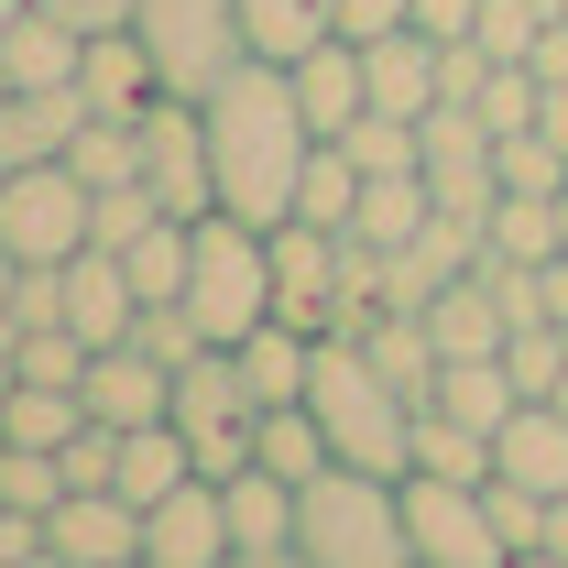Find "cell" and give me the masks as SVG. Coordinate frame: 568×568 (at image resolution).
<instances>
[{
    "instance_id": "48",
    "label": "cell",
    "mask_w": 568,
    "mask_h": 568,
    "mask_svg": "<svg viewBox=\"0 0 568 568\" xmlns=\"http://www.w3.org/2000/svg\"><path fill=\"white\" fill-rule=\"evenodd\" d=\"M219 568H306V558H295V547H230Z\"/></svg>"
},
{
    "instance_id": "18",
    "label": "cell",
    "mask_w": 568,
    "mask_h": 568,
    "mask_svg": "<svg viewBox=\"0 0 568 568\" xmlns=\"http://www.w3.org/2000/svg\"><path fill=\"white\" fill-rule=\"evenodd\" d=\"M77 394H88V416H99V426H153L164 405H175V372L121 339V351H88V383H77Z\"/></svg>"
},
{
    "instance_id": "17",
    "label": "cell",
    "mask_w": 568,
    "mask_h": 568,
    "mask_svg": "<svg viewBox=\"0 0 568 568\" xmlns=\"http://www.w3.org/2000/svg\"><path fill=\"white\" fill-rule=\"evenodd\" d=\"M437 55H448V44L416 33V22H405V33H372V44H361V88H372V110L426 121V110H437Z\"/></svg>"
},
{
    "instance_id": "5",
    "label": "cell",
    "mask_w": 568,
    "mask_h": 568,
    "mask_svg": "<svg viewBox=\"0 0 568 568\" xmlns=\"http://www.w3.org/2000/svg\"><path fill=\"white\" fill-rule=\"evenodd\" d=\"M164 416H175V437L197 448V470H209V481L252 470L263 405H252V383H241V361H230V351H209V339H197V351L175 361V405H164Z\"/></svg>"
},
{
    "instance_id": "41",
    "label": "cell",
    "mask_w": 568,
    "mask_h": 568,
    "mask_svg": "<svg viewBox=\"0 0 568 568\" xmlns=\"http://www.w3.org/2000/svg\"><path fill=\"white\" fill-rule=\"evenodd\" d=\"M536 99H547V77H536V67H493V88H481L470 110H481L493 142H503V132H536Z\"/></svg>"
},
{
    "instance_id": "1",
    "label": "cell",
    "mask_w": 568,
    "mask_h": 568,
    "mask_svg": "<svg viewBox=\"0 0 568 568\" xmlns=\"http://www.w3.org/2000/svg\"><path fill=\"white\" fill-rule=\"evenodd\" d=\"M197 110H209V175H219V209L252 219V230H284V219H295V175H306V153H317V132H306V110H295L284 67L241 55V67L219 77Z\"/></svg>"
},
{
    "instance_id": "13",
    "label": "cell",
    "mask_w": 568,
    "mask_h": 568,
    "mask_svg": "<svg viewBox=\"0 0 568 568\" xmlns=\"http://www.w3.org/2000/svg\"><path fill=\"white\" fill-rule=\"evenodd\" d=\"M55 306H67V328L88 339V351H121V339H132V317H142L121 252H99V241H88L77 263H55Z\"/></svg>"
},
{
    "instance_id": "34",
    "label": "cell",
    "mask_w": 568,
    "mask_h": 568,
    "mask_svg": "<svg viewBox=\"0 0 568 568\" xmlns=\"http://www.w3.org/2000/svg\"><path fill=\"white\" fill-rule=\"evenodd\" d=\"M405 470H448V481H493V437L459 416H437V405H416V459Z\"/></svg>"
},
{
    "instance_id": "38",
    "label": "cell",
    "mask_w": 568,
    "mask_h": 568,
    "mask_svg": "<svg viewBox=\"0 0 568 568\" xmlns=\"http://www.w3.org/2000/svg\"><path fill=\"white\" fill-rule=\"evenodd\" d=\"M0 503L55 514V503H67V459H55V448H11V437H0Z\"/></svg>"
},
{
    "instance_id": "19",
    "label": "cell",
    "mask_w": 568,
    "mask_h": 568,
    "mask_svg": "<svg viewBox=\"0 0 568 568\" xmlns=\"http://www.w3.org/2000/svg\"><path fill=\"white\" fill-rule=\"evenodd\" d=\"M426 339H437V361H493L503 339H514V317H503V295H493L481 263H470L459 284H437V295H426Z\"/></svg>"
},
{
    "instance_id": "27",
    "label": "cell",
    "mask_w": 568,
    "mask_h": 568,
    "mask_svg": "<svg viewBox=\"0 0 568 568\" xmlns=\"http://www.w3.org/2000/svg\"><path fill=\"white\" fill-rule=\"evenodd\" d=\"M426 219H437V197H426V175H361V209H351V241H372V252H405Z\"/></svg>"
},
{
    "instance_id": "54",
    "label": "cell",
    "mask_w": 568,
    "mask_h": 568,
    "mask_svg": "<svg viewBox=\"0 0 568 568\" xmlns=\"http://www.w3.org/2000/svg\"><path fill=\"white\" fill-rule=\"evenodd\" d=\"M0 99H11V77H0Z\"/></svg>"
},
{
    "instance_id": "14",
    "label": "cell",
    "mask_w": 568,
    "mask_h": 568,
    "mask_svg": "<svg viewBox=\"0 0 568 568\" xmlns=\"http://www.w3.org/2000/svg\"><path fill=\"white\" fill-rule=\"evenodd\" d=\"M493 481H514V493H536V503L568 493V416L547 394H525V405L493 426Z\"/></svg>"
},
{
    "instance_id": "4",
    "label": "cell",
    "mask_w": 568,
    "mask_h": 568,
    "mask_svg": "<svg viewBox=\"0 0 568 568\" xmlns=\"http://www.w3.org/2000/svg\"><path fill=\"white\" fill-rule=\"evenodd\" d=\"M175 306L197 317V339H209V351L252 339V328L274 317V230L209 209L197 230H186V295H175Z\"/></svg>"
},
{
    "instance_id": "36",
    "label": "cell",
    "mask_w": 568,
    "mask_h": 568,
    "mask_svg": "<svg viewBox=\"0 0 568 568\" xmlns=\"http://www.w3.org/2000/svg\"><path fill=\"white\" fill-rule=\"evenodd\" d=\"M493 164H503V186H514V197H568V153H558L547 132H503Z\"/></svg>"
},
{
    "instance_id": "39",
    "label": "cell",
    "mask_w": 568,
    "mask_h": 568,
    "mask_svg": "<svg viewBox=\"0 0 568 568\" xmlns=\"http://www.w3.org/2000/svg\"><path fill=\"white\" fill-rule=\"evenodd\" d=\"M339 142H351L361 175H416V121H394V110H361Z\"/></svg>"
},
{
    "instance_id": "22",
    "label": "cell",
    "mask_w": 568,
    "mask_h": 568,
    "mask_svg": "<svg viewBox=\"0 0 568 568\" xmlns=\"http://www.w3.org/2000/svg\"><path fill=\"white\" fill-rule=\"evenodd\" d=\"M77 88H88V110H99V121H132V110L164 88V77H153V55H142V33L121 22V33H88V55H77Z\"/></svg>"
},
{
    "instance_id": "12",
    "label": "cell",
    "mask_w": 568,
    "mask_h": 568,
    "mask_svg": "<svg viewBox=\"0 0 568 568\" xmlns=\"http://www.w3.org/2000/svg\"><path fill=\"white\" fill-rule=\"evenodd\" d=\"M219 558H230V503L209 470L175 481L164 503H142V568H219Z\"/></svg>"
},
{
    "instance_id": "8",
    "label": "cell",
    "mask_w": 568,
    "mask_h": 568,
    "mask_svg": "<svg viewBox=\"0 0 568 568\" xmlns=\"http://www.w3.org/2000/svg\"><path fill=\"white\" fill-rule=\"evenodd\" d=\"M0 252L11 263H77L88 252V175H77L67 153L0 175Z\"/></svg>"
},
{
    "instance_id": "20",
    "label": "cell",
    "mask_w": 568,
    "mask_h": 568,
    "mask_svg": "<svg viewBox=\"0 0 568 568\" xmlns=\"http://www.w3.org/2000/svg\"><path fill=\"white\" fill-rule=\"evenodd\" d=\"M88 132V88H11L0 99V153L11 164H55Z\"/></svg>"
},
{
    "instance_id": "42",
    "label": "cell",
    "mask_w": 568,
    "mask_h": 568,
    "mask_svg": "<svg viewBox=\"0 0 568 568\" xmlns=\"http://www.w3.org/2000/svg\"><path fill=\"white\" fill-rule=\"evenodd\" d=\"M493 525H503V547L525 558V547H536V525H547V503H536V493H514V481H493Z\"/></svg>"
},
{
    "instance_id": "50",
    "label": "cell",
    "mask_w": 568,
    "mask_h": 568,
    "mask_svg": "<svg viewBox=\"0 0 568 568\" xmlns=\"http://www.w3.org/2000/svg\"><path fill=\"white\" fill-rule=\"evenodd\" d=\"M547 405H558V416H568V372H558V383H547Z\"/></svg>"
},
{
    "instance_id": "46",
    "label": "cell",
    "mask_w": 568,
    "mask_h": 568,
    "mask_svg": "<svg viewBox=\"0 0 568 568\" xmlns=\"http://www.w3.org/2000/svg\"><path fill=\"white\" fill-rule=\"evenodd\" d=\"M44 547V514H22V503H0V568H22Z\"/></svg>"
},
{
    "instance_id": "53",
    "label": "cell",
    "mask_w": 568,
    "mask_h": 568,
    "mask_svg": "<svg viewBox=\"0 0 568 568\" xmlns=\"http://www.w3.org/2000/svg\"><path fill=\"white\" fill-rule=\"evenodd\" d=\"M0 175H11V153H0Z\"/></svg>"
},
{
    "instance_id": "16",
    "label": "cell",
    "mask_w": 568,
    "mask_h": 568,
    "mask_svg": "<svg viewBox=\"0 0 568 568\" xmlns=\"http://www.w3.org/2000/svg\"><path fill=\"white\" fill-rule=\"evenodd\" d=\"M284 88H295V110H306V132H317V142H339L361 110H372V88H361V44H351V33L306 44V55L284 67Z\"/></svg>"
},
{
    "instance_id": "49",
    "label": "cell",
    "mask_w": 568,
    "mask_h": 568,
    "mask_svg": "<svg viewBox=\"0 0 568 568\" xmlns=\"http://www.w3.org/2000/svg\"><path fill=\"white\" fill-rule=\"evenodd\" d=\"M22 11H33V0H0V33H11V22H22Z\"/></svg>"
},
{
    "instance_id": "37",
    "label": "cell",
    "mask_w": 568,
    "mask_h": 568,
    "mask_svg": "<svg viewBox=\"0 0 568 568\" xmlns=\"http://www.w3.org/2000/svg\"><path fill=\"white\" fill-rule=\"evenodd\" d=\"M11 383H88V339L77 328H11Z\"/></svg>"
},
{
    "instance_id": "28",
    "label": "cell",
    "mask_w": 568,
    "mask_h": 568,
    "mask_svg": "<svg viewBox=\"0 0 568 568\" xmlns=\"http://www.w3.org/2000/svg\"><path fill=\"white\" fill-rule=\"evenodd\" d=\"M241 33H252V55H263V67H295L306 44H328V33H339V0H241Z\"/></svg>"
},
{
    "instance_id": "33",
    "label": "cell",
    "mask_w": 568,
    "mask_h": 568,
    "mask_svg": "<svg viewBox=\"0 0 568 568\" xmlns=\"http://www.w3.org/2000/svg\"><path fill=\"white\" fill-rule=\"evenodd\" d=\"M361 209V164H351V142H317L306 153V175H295V219H317V230H351Z\"/></svg>"
},
{
    "instance_id": "10",
    "label": "cell",
    "mask_w": 568,
    "mask_h": 568,
    "mask_svg": "<svg viewBox=\"0 0 568 568\" xmlns=\"http://www.w3.org/2000/svg\"><path fill=\"white\" fill-rule=\"evenodd\" d=\"M416 175H426V197L448 219H493L503 197V164H493V121L481 110H459V99H437L416 121Z\"/></svg>"
},
{
    "instance_id": "24",
    "label": "cell",
    "mask_w": 568,
    "mask_h": 568,
    "mask_svg": "<svg viewBox=\"0 0 568 568\" xmlns=\"http://www.w3.org/2000/svg\"><path fill=\"white\" fill-rule=\"evenodd\" d=\"M77 55H88V33L55 22V11H22V22L0 33V77H11V88H77Z\"/></svg>"
},
{
    "instance_id": "21",
    "label": "cell",
    "mask_w": 568,
    "mask_h": 568,
    "mask_svg": "<svg viewBox=\"0 0 568 568\" xmlns=\"http://www.w3.org/2000/svg\"><path fill=\"white\" fill-rule=\"evenodd\" d=\"M175 481H197V448L175 437V416L121 426V448H110V493H121V503H164Z\"/></svg>"
},
{
    "instance_id": "15",
    "label": "cell",
    "mask_w": 568,
    "mask_h": 568,
    "mask_svg": "<svg viewBox=\"0 0 568 568\" xmlns=\"http://www.w3.org/2000/svg\"><path fill=\"white\" fill-rule=\"evenodd\" d=\"M44 547L67 568H132L142 558V503L121 493H67L55 514H44Z\"/></svg>"
},
{
    "instance_id": "26",
    "label": "cell",
    "mask_w": 568,
    "mask_h": 568,
    "mask_svg": "<svg viewBox=\"0 0 568 568\" xmlns=\"http://www.w3.org/2000/svg\"><path fill=\"white\" fill-rule=\"evenodd\" d=\"M219 503H230V547H295V481H274L263 459H252V470H230Z\"/></svg>"
},
{
    "instance_id": "11",
    "label": "cell",
    "mask_w": 568,
    "mask_h": 568,
    "mask_svg": "<svg viewBox=\"0 0 568 568\" xmlns=\"http://www.w3.org/2000/svg\"><path fill=\"white\" fill-rule=\"evenodd\" d=\"M339 284H351V230H317V219H284L274 230V317L328 339L339 328Z\"/></svg>"
},
{
    "instance_id": "2",
    "label": "cell",
    "mask_w": 568,
    "mask_h": 568,
    "mask_svg": "<svg viewBox=\"0 0 568 568\" xmlns=\"http://www.w3.org/2000/svg\"><path fill=\"white\" fill-rule=\"evenodd\" d=\"M306 416L328 426V448H339L351 470L405 481V459H416V405L383 383V361L361 351L351 328H328V339H317V361H306Z\"/></svg>"
},
{
    "instance_id": "45",
    "label": "cell",
    "mask_w": 568,
    "mask_h": 568,
    "mask_svg": "<svg viewBox=\"0 0 568 568\" xmlns=\"http://www.w3.org/2000/svg\"><path fill=\"white\" fill-rule=\"evenodd\" d=\"M470 22H481V0H416V33L437 44H470Z\"/></svg>"
},
{
    "instance_id": "9",
    "label": "cell",
    "mask_w": 568,
    "mask_h": 568,
    "mask_svg": "<svg viewBox=\"0 0 568 568\" xmlns=\"http://www.w3.org/2000/svg\"><path fill=\"white\" fill-rule=\"evenodd\" d=\"M132 142H142V186H153L175 219H209V209H219V175H209V110H197V99L153 88V99L132 110Z\"/></svg>"
},
{
    "instance_id": "32",
    "label": "cell",
    "mask_w": 568,
    "mask_h": 568,
    "mask_svg": "<svg viewBox=\"0 0 568 568\" xmlns=\"http://www.w3.org/2000/svg\"><path fill=\"white\" fill-rule=\"evenodd\" d=\"M186 230H197V219H153L142 241H121V274H132L142 306H175V295H186Z\"/></svg>"
},
{
    "instance_id": "29",
    "label": "cell",
    "mask_w": 568,
    "mask_h": 568,
    "mask_svg": "<svg viewBox=\"0 0 568 568\" xmlns=\"http://www.w3.org/2000/svg\"><path fill=\"white\" fill-rule=\"evenodd\" d=\"M77 426H88V394L77 383H11L0 394V437L11 448H67Z\"/></svg>"
},
{
    "instance_id": "52",
    "label": "cell",
    "mask_w": 568,
    "mask_h": 568,
    "mask_svg": "<svg viewBox=\"0 0 568 568\" xmlns=\"http://www.w3.org/2000/svg\"><path fill=\"white\" fill-rule=\"evenodd\" d=\"M514 568H568V558H514Z\"/></svg>"
},
{
    "instance_id": "30",
    "label": "cell",
    "mask_w": 568,
    "mask_h": 568,
    "mask_svg": "<svg viewBox=\"0 0 568 568\" xmlns=\"http://www.w3.org/2000/svg\"><path fill=\"white\" fill-rule=\"evenodd\" d=\"M361 351L383 361V383H394L405 405H426V394H437V339H426V317H405V306H383V317L361 328Z\"/></svg>"
},
{
    "instance_id": "40",
    "label": "cell",
    "mask_w": 568,
    "mask_h": 568,
    "mask_svg": "<svg viewBox=\"0 0 568 568\" xmlns=\"http://www.w3.org/2000/svg\"><path fill=\"white\" fill-rule=\"evenodd\" d=\"M503 372H514L525 394H547V383L568 372V328H558V317H536V328H514V339H503Z\"/></svg>"
},
{
    "instance_id": "6",
    "label": "cell",
    "mask_w": 568,
    "mask_h": 568,
    "mask_svg": "<svg viewBox=\"0 0 568 568\" xmlns=\"http://www.w3.org/2000/svg\"><path fill=\"white\" fill-rule=\"evenodd\" d=\"M132 33H142V55H153V77L175 99H209L219 77L252 55L241 0H132Z\"/></svg>"
},
{
    "instance_id": "35",
    "label": "cell",
    "mask_w": 568,
    "mask_h": 568,
    "mask_svg": "<svg viewBox=\"0 0 568 568\" xmlns=\"http://www.w3.org/2000/svg\"><path fill=\"white\" fill-rule=\"evenodd\" d=\"M481 252H503V263H547V252H558V197H514V186H503L493 219H481Z\"/></svg>"
},
{
    "instance_id": "31",
    "label": "cell",
    "mask_w": 568,
    "mask_h": 568,
    "mask_svg": "<svg viewBox=\"0 0 568 568\" xmlns=\"http://www.w3.org/2000/svg\"><path fill=\"white\" fill-rule=\"evenodd\" d=\"M252 459H263L274 481H295V493H306V481H317L339 448H328V426L306 416V405H274V416H263V437H252Z\"/></svg>"
},
{
    "instance_id": "25",
    "label": "cell",
    "mask_w": 568,
    "mask_h": 568,
    "mask_svg": "<svg viewBox=\"0 0 568 568\" xmlns=\"http://www.w3.org/2000/svg\"><path fill=\"white\" fill-rule=\"evenodd\" d=\"M426 405H437V416H459V426H481V437H493V426L514 416V405H525V383L503 372V351H493V361H437V394H426Z\"/></svg>"
},
{
    "instance_id": "44",
    "label": "cell",
    "mask_w": 568,
    "mask_h": 568,
    "mask_svg": "<svg viewBox=\"0 0 568 568\" xmlns=\"http://www.w3.org/2000/svg\"><path fill=\"white\" fill-rule=\"evenodd\" d=\"M33 11H55L77 33H121V22H132V0H33Z\"/></svg>"
},
{
    "instance_id": "47",
    "label": "cell",
    "mask_w": 568,
    "mask_h": 568,
    "mask_svg": "<svg viewBox=\"0 0 568 568\" xmlns=\"http://www.w3.org/2000/svg\"><path fill=\"white\" fill-rule=\"evenodd\" d=\"M525 558H568V493L547 503V525H536V547H525Z\"/></svg>"
},
{
    "instance_id": "3",
    "label": "cell",
    "mask_w": 568,
    "mask_h": 568,
    "mask_svg": "<svg viewBox=\"0 0 568 568\" xmlns=\"http://www.w3.org/2000/svg\"><path fill=\"white\" fill-rule=\"evenodd\" d=\"M295 558H306V568H416L405 493H394L383 470L328 459V470L295 493Z\"/></svg>"
},
{
    "instance_id": "43",
    "label": "cell",
    "mask_w": 568,
    "mask_h": 568,
    "mask_svg": "<svg viewBox=\"0 0 568 568\" xmlns=\"http://www.w3.org/2000/svg\"><path fill=\"white\" fill-rule=\"evenodd\" d=\"M416 22V0H339V33L351 44H372V33H405Z\"/></svg>"
},
{
    "instance_id": "7",
    "label": "cell",
    "mask_w": 568,
    "mask_h": 568,
    "mask_svg": "<svg viewBox=\"0 0 568 568\" xmlns=\"http://www.w3.org/2000/svg\"><path fill=\"white\" fill-rule=\"evenodd\" d=\"M405 536H416V568H514L493 525V481H448V470H405Z\"/></svg>"
},
{
    "instance_id": "51",
    "label": "cell",
    "mask_w": 568,
    "mask_h": 568,
    "mask_svg": "<svg viewBox=\"0 0 568 568\" xmlns=\"http://www.w3.org/2000/svg\"><path fill=\"white\" fill-rule=\"evenodd\" d=\"M22 568H67V558H55V547H33V558H22Z\"/></svg>"
},
{
    "instance_id": "23",
    "label": "cell",
    "mask_w": 568,
    "mask_h": 568,
    "mask_svg": "<svg viewBox=\"0 0 568 568\" xmlns=\"http://www.w3.org/2000/svg\"><path fill=\"white\" fill-rule=\"evenodd\" d=\"M230 361H241L252 405L274 416V405H306V361H317V339H306V328H284V317H263L252 339H230Z\"/></svg>"
}]
</instances>
